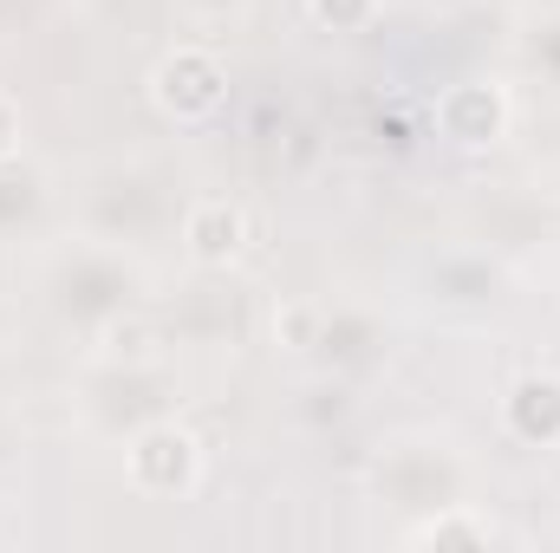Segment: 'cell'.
<instances>
[{"mask_svg":"<svg viewBox=\"0 0 560 553\" xmlns=\"http://www.w3.org/2000/svg\"><path fill=\"white\" fill-rule=\"evenodd\" d=\"M138 475L150 489H176V482H189V469H196V449H189V436H176V430H156V436H143L138 443Z\"/></svg>","mask_w":560,"mask_h":553,"instance_id":"7a4b0ae2","label":"cell"},{"mask_svg":"<svg viewBox=\"0 0 560 553\" xmlns=\"http://www.w3.org/2000/svg\"><path fill=\"white\" fill-rule=\"evenodd\" d=\"M189 242H196L202 261H229V255L242 248V215L222 209V202H202V209L189 215Z\"/></svg>","mask_w":560,"mask_h":553,"instance_id":"3957f363","label":"cell"},{"mask_svg":"<svg viewBox=\"0 0 560 553\" xmlns=\"http://www.w3.org/2000/svg\"><path fill=\"white\" fill-rule=\"evenodd\" d=\"M319 13L326 20H352V13H365V0H319Z\"/></svg>","mask_w":560,"mask_h":553,"instance_id":"5b68a950","label":"cell"},{"mask_svg":"<svg viewBox=\"0 0 560 553\" xmlns=\"http://www.w3.org/2000/svg\"><path fill=\"white\" fill-rule=\"evenodd\" d=\"M156 85H163V105H176V111H209L215 92H222V72H215L202 52H176V59L156 72Z\"/></svg>","mask_w":560,"mask_h":553,"instance_id":"6da1fadb","label":"cell"},{"mask_svg":"<svg viewBox=\"0 0 560 553\" xmlns=\"http://www.w3.org/2000/svg\"><path fill=\"white\" fill-rule=\"evenodd\" d=\"M515 423H522V436H560V385L555 378L515 391Z\"/></svg>","mask_w":560,"mask_h":553,"instance_id":"277c9868","label":"cell"},{"mask_svg":"<svg viewBox=\"0 0 560 553\" xmlns=\"http://www.w3.org/2000/svg\"><path fill=\"white\" fill-rule=\"evenodd\" d=\"M20 138V125H13V111H7V105H0V150H7V143Z\"/></svg>","mask_w":560,"mask_h":553,"instance_id":"8992f818","label":"cell"}]
</instances>
